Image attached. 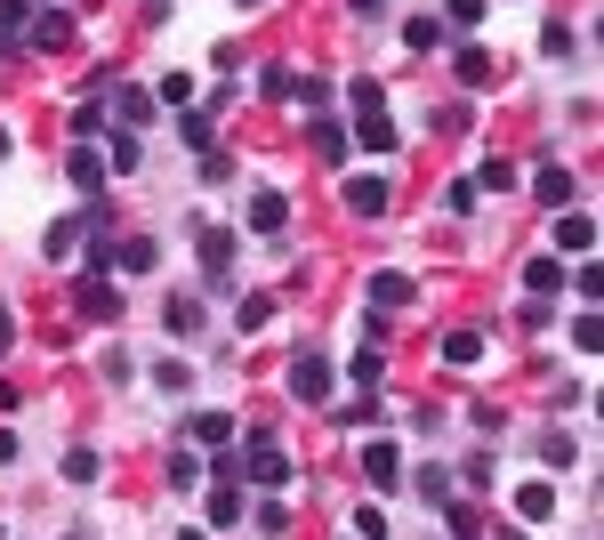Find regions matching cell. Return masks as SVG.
I'll use <instances>...</instances> for the list:
<instances>
[{
  "instance_id": "cell-42",
  "label": "cell",
  "mask_w": 604,
  "mask_h": 540,
  "mask_svg": "<svg viewBox=\"0 0 604 540\" xmlns=\"http://www.w3.org/2000/svg\"><path fill=\"white\" fill-rule=\"evenodd\" d=\"M178 540H210V532H178Z\"/></svg>"
},
{
  "instance_id": "cell-6",
  "label": "cell",
  "mask_w": 604,
  "mask_h": 540,
  "mask_svg": "<svg viewBox=\"0 0 604 540\" xmlns=\"http://www.w3.org/2000/svg\"><path fill=\"white\" fill-rule=\"evenodd\" d=\"M548 235H556V251H565V259H589V251H596V218H589V211H565Z\"/></svg>"
},
{
  "instance_id": "cell-41",
  "label": "cell",
  "mask_w": 604,
  "mask_h": 540,
  "mask_svg": "<svg viewBox=\"0 0 604 540\" xmlns=\"http://www.w3.org/2000/svg\"><path fill=\"white\" fill-rule=\"evenodd\" d=\"M492 540H532V532H524V525H508V532H492Z\"/></svg>"
},
{
  "instance_id": "cell-15",
  "label": "cell",
  "mask_w": 604,
  "mask_h": 540,
  "mask_svg": "<svg viewBox=\"0 0 604 540\" xmlns=\"http://www.w3.org/2000/svg\"><path fill=\"white\" fill-rule=\"evenodd\" d=\"M516 516H524V525H548L556 516V484H516Z\"/></svg>"
},
{
  "instance_id": "cell-35",
  "label": "cell",
  "mask_w": 604,
  "mask_h": 540,
  "mask_svg": "<svg viewBox=\"0 0 604 540\" xmlns=\"http://www.w3.org/2000/svg\"><path fill=\"white\" fill-rule=\"evenodd\" d=\"M170 484H178V492L202 484V460H194V452H178V460H170Z\"/></svg>"
},
{
  "instance_id": "cell-8",
  "label": "cell",
  "mask_w": 604,
  "mask_h": 540,
  "mask_svg": "<svg viewBox=\"0 0 604 540\" xmlns=\"http://www.w3.org/2000/svg\"><path fill=\"white\" fill-rule=\"evenodd\" d=\"M81 315H89V323H113V315H121V290H113L106 275H81Z\"/></svg>"
},
{
  "instance_id": "cell-10",
  "label": "cell",
  "mask_w": 604,
  "mask_h": 540,
  "mask_svg": "<svg viewBox=\"0 0 604 540\" xmlns=\"http://www.w3.org/2000/svg\"><path fill=\"white\" fill-rule=\"evenodd\" d=\"M282 218H290V202L275 185H258V194H250V235H282Z\"/></svg>"
},
{
  "instance_id": "cell-4",
  "label": "cell",
  "mask_w": 604,
  "mask_h": 540,
  "mask_svg": "<svg viewBox=\"0 0 604 540\" xmlns=\"http://www.w3.org/2000/svg\"><path fill=\"white\" fill-rule=\"evenodd\" d=\"M194 251H202V275L226 283V266H234V226H202V235H194Z\"/></svg>"
},
{
  "instance_id": "cell-25",
  "label": "cell",
  "mask_w": 604,
  "mask_h": 540,
  "mask_svg": "<svg viewBox=\"0 0 604 540\" xmlns=\"http://www.w3.org/2000/svg\"><path fill=\"white\" fill-rule=\"evenodd\" d=\"M121 121H130V137H137V121H154V97H145V89H121ZM121 121H113V130H121Z\"/></svg>"
},
{
  "instance_id": "cell-2",
  "label": "cell",
  "mask_w": 604,
  "mask_h": 540,
  "mask_svg": "<svg viewBox=\"0 0 604 540\" xmlns=\"http://www.w3.org/2000/svg\"><path fill=\"white\" fill-rule=\"evenodd\" d=\"M242 468H250V484H282V444H275V435H266V428H250V444H242Z\"/></svg>"
},
{
  "instance_id": "cell-14",
  "label": "cell",
  "mask_w": 604,
  "mask_h": 540,
  "mask_svg": "<svg viewBox=\"0 0 604 540\" xmlns=\"http://www.w3.org/2000/svg\"><path fill=\"white\" fill-rule=\"evenodd\" d=\"M154 259H161V242H154V235H130V242H113V266H130V275H154Z\"/></svg>"
},
{
  "instance_id": "cell-9",
  "label": "cell",
  "mask_w": 604,
  "mask_h": 540,
  "mask_svg": "<svg viewBox=\"0 0 604 540\" xmlns=\"http://www.w3.org/2000/svg\"><path fill=\"white\" fill-rule=\"evenodd\" d=\"M363 476H371L379 492H395V476H403V452H395L387 435H379V444H363Z\"/></svg>"
},
{
  "instance_id": "cell-16",
  "label": "cell",
  "mask_w": 604,
  "mask_h": 540,
  "mask_svg": "<svg viewBox=\"0 0 604 540\" xmlns=\"http://www.w3.org/2000/svg\"><path fill=\"white\" fill-rule=\"evenodd\" d=\"M468 185H475V194H516V161H484Z\"/></svg>"
},
{
  "instance_id": "cell-32",
  "label": "cell",
  "mask_w": 604,
  "mask_h": 540,
  "mask_svg": "<svg viewBox=\"0 0 604 540\" xmlns=\"http://www.w3.org/2000/svg\"><path fill=\"white\" fill-rule=\"evenodd\" d=\"M266 323H275V299H258V290H250V299H242V331H266Z\"/></svg>"
},
{
  "instance_id": "cell-28",
  "label": "cell",
  "mask_w": 604,
  "mask_h": 540,
  "mask_svg": "<svg viewBox=\"0 0 604 540\" xmlns=\"http://www.w3.org/2000/svg\"><path fill=\"white\" fill-rule=\"evenodd\" d=\"M170 331H185V339H194V331H202V299H170Z\"/></svg>"
},
{
  "instance_id": "cell-5",
  "label": "cell",
  "mask_w": 604,
  "mask_h": 540,
  "mask_svg": "<svg viewBox=\"0 0 604 540\" xmlns=\"http://www.w3.org/2000/svg\"><path fill=\"white\" fill-rule=\"evenodd\" d=\"M89 226H106V218H97V211H81V218H57L49 235H40V251H49L57 266H65V259L81 251V235H89Z\"/></svg>"
},
{
  "instance_id": "cell-37",
  "label": "cell",
  "mask_w": 604,
  "mask_h": 540,
  "mask_svg": "<svg viewBox=\"0 0 604 540\" xmlns=\"http://www.w3.org/2000/svg\"><path fill=\"white\" fill-rule=\"evenodd\" d=\"M16 25H33V9L25 0H0V33H16Z\"/></svg>"
},
{
  "instance_id": "cell-1",
  "label": "cell",
  "mask_w": 604,
  "mask_h": 540,
  "mask_svg": "<svg viewBox=\"0 0 604 540\" xmlns=\"http://www.w3.org/2000/svg\"><path fill=\"white\" fill-rule=\"evenodd\" d=\"M347 97H355V137H347V145H371V154H395V121H387V97H379V81H355V89H347Z\"/></svg>"
},
{
  "instance_id": "cell-39",
  "label": "cell",
  "mask_w": 604,
  "mask_h": 540,
  "mask_svg": "<svg viewBox=\"0 0 604 540\" xmlns=\"http://www.w3.org/2000/svg\"><path fill=\"white\" fill-rule=\"evenodd\" d=\"M9 460H16V435H9V428H0V468H9Z\"/></svg>"
},
{
  "instance_id": "cell-33",
  "label": "cell",
  "mask_w": 604,
  "mask_h": 540,
  "mask_svg": "<svg viewBox=\"0 0 604 540\" xmlns=\"http://www.w3.org/2000/svg\"><path fill=\"white\" fill-rule=\"evenodd\" d=\"M387 380V356H379V347H371V356H355V387H379Z\"/></svg>"
},
{
  "instance_id": "cell-26",
  "label": "cell",
  "mask_w": 604,
  "mask_h": 540,
  "mask_svg": "<svg viewBox=\"0 0 604 540\" xmlns=\"http://www.w3.org/2000/svg\"><path fill=\"white\" fill-rule=\"evenodd\" d=\"M403 40H411V49H444V25H435V16H411Z\"/></svg>"
},
{
  "instance_id": "cell-12",
  "label": "cell",
  "mask_w": 604,
  "mask_h": 540,
  "mask_svg": "<svg viewBox=\"0 0 604 540\" xmlns=\"http://www.w3.org/2000/svg\"><path fill=\"white\" fill-rule=\"evenodd\" d=\"M65 178L81 185V194H97V185H106V154H97V145H73V154H65Z\"/></svg>"
},
{
  "instance_id": "cell-17",
  "label": "cell",
  "mask_w": 604,
  "mask_h": 540,
  "mask_svg": "<svg viewBox=\"0 0 604 540\" xmlns=\"http://www.w3.org/2000/svg\"><path fill=\"white\" fill-rule=\"evenodd\" d=\"M532 194L540 202H572V170H565V161H548V170L532 178Z\"/></svg>"
},
{
  "instance_id": "cell-36",
  "label": "cell",
  "mask_w": 604,
  "mask_h": 540,
  "mask_svg": "<svg viewBox=\"0 0 604 540\" xmlns=\"http://www.w3.org/2000/svg\"><path fill=\"white\" fill-rule=\"evenodd\" d=\"M451 25H460V33H468V25H484V0H451Z\"/></svg>"
},
{
  "instance_id": "cell-40",
  "label": "cell",
  "mask_w": 604,
  "mask_h": 540,
  "mask_svg": "<svg viewBox=\"0 0 604 540\" xmlns=\"http://www.w3.org/2000/svg\"><path fill=\"white\" fill-rule=\"evenodd\" d=\"M9 145H16V130H9V121H0V161H9Z\"/></svg>"
},
{
  "instance_id": "cell-22",
  "label": "cell",
  "mask_w": 604,
  "mask_h": 540,
  "mask_svg": "<svg viewBox=\"0 0 604 540\" xmlns=\"http://www.w3.org/2000/svg\"><path fill=\"white\" fill-rule=\"evenodd\" d=\"M524 290H540V299H548V290H565V266H556V259H532V266H524Z\"/></svg>"
},
{
  "instance_id": "cell-19",
  "label": "cell",
  "mask_w": 604,
  "mask_h": 540,
  "mask_svg": "<svg viewBox=\"0 0 604 540\" xmlns=\"http://www.w3.org/2000/svg\"><path fill=\"white\" fill-rule=\"evenodd\" d=\"M242 508H250V501H242L234 484H210V525H242Z\"/></svg>"
},
{
  "instance_id": "cell-18",
  "label": "cell",
  "mask_w": 604,
  "mask_h": 540,
  "mask_svg": "<svg viewBox=\"0 0 604 540\" xmlns=\"http://www.w3.org/2000/svg\"><path fill=\"white\" fill-rule=\"evenodd\" d=\"M371 307H411V275H371Z\"/></svg>"
},
{
  "instance_id": "cell-24",
  "label": "cell",
  "mask_w": 604,
  "mask_h": 540,
  "mask_svg": "<svg viewBox=\"0 0 604 540\" xmlns=\"http://www.w3.org/2000/svg\"><path fill=\"white\" fill-rule=\"evenodd\" d=\"M315 154H323V161H347V130H339L330 113L315 121Z\"/></svg>"
},
{
  "instance_id": "cell-31",
  "label": "cell",
  "mask_w": 604,
  "mask_h": 540,
  "mask_svg": "<svg viewBox=\"0 0 604 540\" xmlns=\"http://www.w3.org/2000/svg\"><path fill=\"white\" fill-rule=\"evenodd\" d=\"M178 137H185V145H202V154H210V113H178Z\"/></svg>"
},
{
  "instance_id": "cell-20",
  "label": "cell",
  "mask_w": 604,
  "mask_h": 540,
  "mask_svg": "<svg viewBox=\"0 0 604 540\" xmlns=\"http://www.w3.org/2000/svg\"><path fill=\"white\" fill-rule=\"evenodd\" d=\"M234 435V411H194V444H226Z\"/></svg>"
},
{
  "instance_id": "cell-27",
  "label": "cell",
  "mask_w": 604,
  "mask_h": 540,
  "mask_svg": "<svg viewBox=\"0 0 604 540\" xmlns=\"http://www.w3.org/2000/svg\"><path fill=\"white\" fill-rule=\"evenodd\" d=\"M65 476H73V484H97V452L73 444V452H65Z\"/></svg>"
},
{
  "instance_id": "cell-3",
  "label": "cell",
  "mask_w": 604,
  "mask_h": 540,
  "mask_svg": "<svg viewBox=\"0 0 604 540\" xmlns=\"http://www.w3.org/2000/svg\"><path fill=\"white\" fill-rule=\"evenodd\" d=\"M290 396H299V404H330V363L315 356V347L290 363Z\"/></svg>"
},
{
  "instance_id": "cell-7",
  "label": "cell",
  "mask_w": 604,
  "mask_h": 540,
  "mask_svg": "<svg viewBox=\"0 0 604 540\" xmlns=\"http://www.w3.org/2000/svg\"><path fill=\"white\" fill-rule=\"evenodd\" d=\"M435 356H444L451 371H475V363H484V331H444V339H435Z\"/></svg>"
},
{
  "instance_id": "cell-23",
  "label": "cell",
  "mask_w": 604,
  "mask_h": 540,
  "mask_svg": "<svg viewBox=\"0 0 604 540\" xmlns=\"http://www.w3.org/2000/svg\"><path fill=\"white\" fill-rule=\"evenodd\" d=\"M106 170H121V178L137 170V137H130V130H113V137H106Z\"/></svg>"
},
{
  "instance_id": "cell-11",
  "label": "cell",
  "mask_w": 604,
  "mask_h": 540,
  "mask_svg": "<svg viewBox=\"0 0 604 540\" xmlns=\"http://www.w3.org/2000/svg\"><path fill=\"white\" fill-rule=\"evenodd\" d=\"M25 40H33V49H73V16H65V9H40Z\"/></svg>"
},
{
  "instance_id": "cell-29",
  "label": "cell",
  "mask_w": 604,
  "mask_h": 540,
  "mask_svg": "<svg viewBox=\"0 0 604 540\" xmlns=\"http://www.w3.org/2000/svg\"><path fill=\"white\" fill-rule=\"evenodd\" d=\"M540 460L565 468V460H572V435H565V428H548V435H540Z\"/></svg>"
},
{
  "instance_id": "cell-34",
  "label": "cell",
  "mask_w": 604,
  "mask_h": 540,
  "mask_svg": "<svg viewBox=\"0 0 604 540\" xmlns=\"http://www.w3.org/2000/svg\"><path fill=\"white\" fill-rule=\"evenodd\" d=\"M371 420H379V404H371V396L363 404H339V428H371Z\"/></svg>"
},
{
  "instance_id": "cell-30",
  "label": "cell",
  "mask_w": 604,
  "mask_h": 540,
  "mask_svg": "<svg viewBox=\"0 0 604 540\" xmlns=\"http://www.w3.org/2000/svg\"><path fill=\"white\" fill-rule=\"evenodd\" d=\"M355 540H387V508H379V501L355 508Z\"/></svg>"
},
{
  "instance_id": "cell-21",
  "label": "cell",
  "mask_w": 604,
  "mask_h": 540,
  "mask_svg": "<svg viewBox=\"0 0 604 540\" xmlns=\"http://www.w3.org/2000/svg\"><path fill=\"white\" fill-rule=\"evenodd\" d=\"M451 73H460L468 89H484V81H492V57H484V49H460V57H451Z\"/></svg>"
},
{
  "instance_id": "cell-38",
  "label": "cell",
  "mask_w": 604,
  "mask_h": 540,
  "mask_svg": "<svg viewBox=\"0 0 604 540\" xmlns=\"http://www.w3.org/2000/svg\"><path fill=\"white\" fill-rule=\"evenodd\" d=\"M9 347H16V315L0 307V356H9Z\"/></svg>"
},
{
  "instance_id": "cell-13",
  "label": "cell",
  "mask_w": 604,
  "mask_h": 540,
  "mask_svg": "<svg viewBox=\"0 0 604 540\" xmlns=\"http://www.w3.org/2000/svg\"><path fill=\"white\" fill-rule=\"evenodd\" d=\"M347 211L355 218H387V178H347Z\"/></svg>"
}]
</instances>
